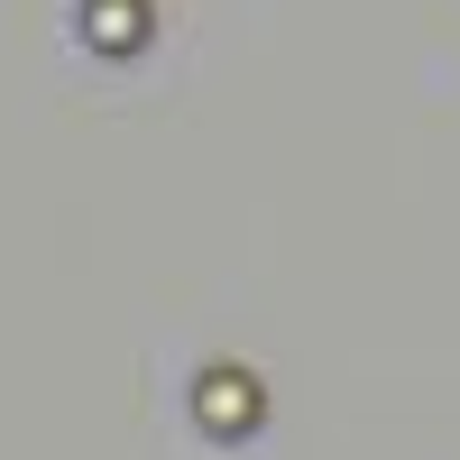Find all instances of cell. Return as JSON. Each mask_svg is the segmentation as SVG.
Here are the masks:
<instances>
[{
  "mask_svg": "<svg viewBox=\"0 0 460 460\" xmlns=\"http://www.w3.org/2000/svg\"><path fill=\"white\" fill-rule=\"evenodd\" d=\"M203 424L212 433H240V424H258V387H249V377H203Z\"/></svg>",
  "mask_w": 460,
  "mask_h": 460,
  "instance_id": "6da1fadb",
  "label": "cell"
}]
</instances>
